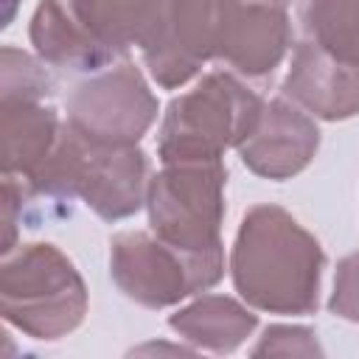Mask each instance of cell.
I'll return each mask as SVG.
<instances>
[{
    "label": "cell",
    "mask_w": 359,
    "mask_h": 359,
    "mask_svg": "<svg viewBox=\"0 0 359 359\" xmlns=\"http://www.w3.org/2000/svg\"><path fill=\"white\" fill-rule=\"evenodd\" d=\"M325 255L320 241L283 208L255 205L244 213L230 252L241 300L269 314H311L320 303Z\"/></svg>",
    "instance_id": "6da1fadb"
},
{
    "label": "cell",
    "mask_w": 359,
    "mask_h": 359,
    "mask_svg": "<svg viewBox=\"0 0 359 359\" xmlns=\"http://www.w3.org/2000/svg\"><path fill=\"white\" fill-rule=\"evenodd\" d=\"M224 185L227 168L222 160L163 163L149 180L146 208L151 233L182 255L194 292L216 286L224 275Z\"/></svg>",
    "instance_id": "7a4b0ae2"
},
{
    "label": "cell",
    "mask_w": 359,
    "mask_h": 359,
    "mask_svg": "<svg viewBox=\"0 0 359 359\" xmlns=\"http://www.w3.org/2000/svg\"><path fill=\"white\" fill-rule=\"evenodd\" d=\"M22 185L28 196L81 199L104 222H121L146 202L149 160L137 143H98L65 121L53 151Z\"/></svg>",
    "instance_id": "3957f363"
},
{
    "label": "cell",
    "mask_w": 359,
    "mask_h": 359,
    "mask_svg": "<svg viewBox=\"0 0 359 359\" xmlns=\"http://www.w3.org/2000/svg\"><path fill=\"white\" fill-rule=\"evenodd\" d=\"M3 320L39 342L76 331L87 314V286L73 261L53 244H22L3 255Z\"/></svg>",
    "instance_id": "277c9868"
},
{
    "label": "cell",
    "mask_w": 359,
    "mask_h": 359,
    "mask_svg": "<svg viewBox=\"0 0 359 359\" xmlns=\"http://www.w3.org/2000/svg\"><path fill=\"white\" fill-rule=\"evenodd\" d=\"M264 112V101L233 73L216 70L174 98L163 115L157 154L163 163L222 160L238 149Z\"/></svg>",
    "instance_id": "5b68a950"
},
{
    "label": "cell",
    "mask_w": 359,
    "mask_h": 359,
    "mask_svg": "<svg viewBox=\"0 0 359 359\" xmlns=\"http://www.w3.org/2000/svg\"><path fill=\"white\" fill-rule=\"evenodd\" d=\"M154 118L157 98L143 73L129 62L90 76L67 98V123L98 143L135 146Z\"/></svg>",
    "instance_id": "8992f818"
},
{
    "label": "cell",
    "mask_w": 359,
    "mask_h": 359,
    "mask_svg": "<svg viewBox=\"0 0 359 359\" xmlns=\"http://www.w3.org/2000/svg\"><path fill=\"white\" fill-rule=\"evenodd\" d=\"M292 48L286 0H219L216 59L247 79L269 76Z\"/></svg>",
    "instance_id": "52a82bcc"
},
{
    "label": "cell",
    "mask_w": 359,
    "mask_h": 359,
    "mask_svg": "<svg viewBox=\"0 0 359 359\" xmlns=\"http://www.w3.org/2000/svg\"><path fill=\"white\" fill-rule=\"evenodd\" d=\"M219 0H168L151 42L140 50L163 90L188 84L216 56Z\"/></svg>",
    "instance_id": "ba28073f"
},
{
    "label": "cell",
    "mask_w": 359,
    "mask_h": 359,
    "mask_svg": "<svg viewBox=\"0 0 359 359\" xmlns=\"http://www.w3.org/2000/svg\"><path fill=\"white\" fill-rule=\"evenodd\" d=\"M109 275L129 300L146 309H168L194 294L182 255L143 230L118 233L109 241Z\"/></svg>",
    "instance_id": "9c48e42d"
},
{
    "label": "cell",
    "mask_w": 359,
    "mask_h": 359,
    "mask_svg": "<svg viewBox=\"0 0 359 359\" xmlns=\"http://www.w3.org/2000/svg\"><path fill=\"white\" fill-rule=\"evenodd\" d=\"M320 149V129L294 101L272 98L264 104L258 126L238 146L241 163L266 180H289L300 174Z\"/></svg>",
    "instance_id": "30bf717a"
},
{
    "label": "cell",
    "mask_w": 359,
    "mask_h": 359,
    "mask_svg": "<svg viewBox=\"0 0 359 359\" xmlns=\"http://www.w3.org/2000/svg\"><path fill=\"white\" fill-rule=\"evenodd\" d=\"M283 95L323 121L353 118L359 115V65L342 62L314 39H306L294 48Z\"/></svg>",
    "instance_id": "8fae6325"
},
{
    "label": "cell",
    "mask_w": 359,
    "mask_h": 359,
    "mask_svg": "<svg viewBox=\"0 0 359 359\" xmlns=\"http://www.w3.org/2000/svg\"><path fill=\"white\" fill-rule=\"evenodd\" d=\"M168 0H65L76 22L112 56L146 48L163 20Z\"/></svg>",
    "instance_id": "7c38bea8"
},
{
    "label": "cell",
    "mask_w": 359,
    "mask_h": 359,
    "mask_svg": "<svg viewBox=\"0 0 359 359\" xmlns=\"http://www.w3.org/2000/svg\"><path fill=\"white\" fill-rule=\"evenodd\" d=\"M3 177L28 180L53 151L62 121L53 107L34 98L3 101Z\"/></svg>",
    "instance_id": "4fadbf2b"
},
{
    "label": "cell",
    "mask_w": 359,
    "mask_h": 359,
    "mask_svg": "<svg viewBox=\"0 0 359 359\" xmlns=\"http://www.w3.org/2000/svg\"><path fill=\"white\" fill-rule=\"evenodd\" d=\"M31 45L36 56L53 67L101 70L115 59L76 22L65 0H39L31 17Z\"/></svg>",
    "instance_id": "5bb4252c"
},
{
    "label": "cell",
    "mask_w": 359,
    "mask_h": 359,
    "mask_svg": "<svg viewBox=\"0 0 359 359\" xmlns=\"http://www.w3.org/2000/svg\"><path fill=\"white\" fill-rule=\"evenodd\" d=\"M168 325L196 351L233 353L252 337L258 317L227 294H202L168 317Z\"/></svg>",
    "instance_id": "9a60e30c"
},
{
    "label": "cell",
    "mask_w": 359,
    "mask_h": 359,
    "mask_svg": "<svg viewBox=\"0 0 359 359\" xmlns=\"http://www.w3.org/2000/svg\"><path fill=\"white\" fill-rule=\"evenodd\" d=\"M309 39L342 62L359 65V0H303Z\"/></svg>",
    "instance_id": "2e32d148"
},
{
    "label": "cell",
    "mask_w": 359,
    "mask_h": 359,
    "mask_svg": "<svg viewBox=\"0 0 359 359\" xmlns=\"http://www.w3.org/2000/svg\"><path fill=\"white\" fill-rule=\"evenodd\" d=\"M53 93V81L45 73V67L28 56L20 48L6 45L3 48V84H0V98H34L45 101Z\"/></svg>",
    "instance_id": "e0dca14e"
},
{
    "label": "cell",
    "mask_w": 359,
    "mask_h": 359,
    "mask_svg": "<svg viewBox=\"0 0 359 359\" xmlns=\"http://www.w3.org/2000/svg\"><path fill=\"white\" fill-rule=\"evenodd\" d=\"M323 348L314 339V331L303 325H269L252 356H320Z\"/></svg>",
    "instance_id": "ac0fdd59"
},
{
    "label": "cell",
    "mask_w": 359,
    "mask_h": 359,
    "mask_svg": "<svg viewBox=\"0 0 359 359\" xmlns=\"http://www.w3.org/2000/svg\"><path fill=\"white\" fill-rule=\"evenodd\" d=\"M328 309L348 323H359V250L337 264Z\"/></svg>",
    "instance_id": "d6986e66"
},
{
    "label": "cell",
    "mask_w": 359,
    "mask_h": 359,
    "mask_svg": "<svg viewBox=\"0 0 359 359\" xmlns=\"http://www.w3.org/2000/svg\"><path fill=\"white\" fill-rule=\"evenodd\" d=\"M14 6H17V0H6V22H3V25L11 22V17H14Z\"/></svg>",
    "instance_id": "ffe728a7"
}]
</instances>
